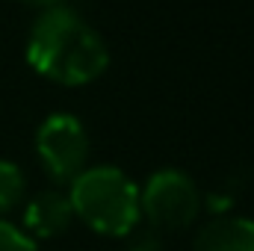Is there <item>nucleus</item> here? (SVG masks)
<instances>
[{
    "label": "nucleus",
    "instance_id": "nucleus-6",
    "mask_svg": "<svg viewBox=\"0 0 254 251\" xmlns=\"http://www.w3.org/2000/svg\"><path fill=\"white\" fill-rule=\"evenodd\" d=\"M195 251H254V219L213 216L198 228Z\"/></svg>",
    "mask_w": 254,
    "mask_h": 251
},
{
    "label": "nucleus",
    "instance_id": "nucleus-2",
    "mask_svg": "<svg viewBox=\"0 0 254 251\" xmlns=\"http://www.w3.org/2000/svg\"><path fill=\"white\" fill-rule=\"evenodd\" d=\"M68 201L74 216L104 237H130L142 219L139 187L116 166L83 169L71 181Z\"/></svg>",
    "mask_w": 254,
    "mask_h": 251
},
{
    "label": "nucleus",
    "instance_id": "nucleus-8",
    "mask_svg": "<svg viewBox=\"0 0 254 251\" xmlns=\"http://www.w3.org/2000/svg\"><path fill=\"white\" fill-rule=\"evenodd\" d=\"M0 251H39V246L27 231L0 219Z\"/></svg>",
    "mask_w": 254,
    "mask_h": 251
},
{
    "label": "nucleus",
    "instance_id": "nucleus-3",
    "mask_svg": "<svg viewBox=\"0 0 254 251\" xmlns=\"http://www.w3.org/2000/svg\"><path fill=\"white\" fill-rule=\"evenodd\" d=\"M139 207L154 231H184L201 213V192L187 172L160 169L139 189Z\"/></svg>",
    "mask_w": 254,
    "mask_h": 251
},
{
    "label": "nucleus",
    "instance_id": "nucleus-10",
    "mask_svg": "<svg viewBox=\"0 0 254 251\" xmlns=\"http://www.w3.org/2000/svg\"><path fill=\"white\" fill-rule=\"evenodd\" d=\"M21 3H30V6H39V9L45 12V9H54V6H65L68 0H21Z\"/></svg>",
    "mask_w": 254,
    "mask_h": 251
},
{
    "label": "nucleus",
    "instance_id": "nucleus-5",
    "mask_svg": "<svg viewBox=\"0 0 254 251\" xmlns=\"http://www.w3.org/2000/svg\"><path fill=\"white\" fill-rule=\"evenodd\" d=\"M74 219V210H71V201L65 192L57 189H45L39 192L27 210H24V228L30 237H39V240H51V237H60L63 231H68Z\"/></svg>",
    "mask_w": 254,
    "mask_h": 251
},
{
    "label": "nucleus",
    "instance_id": "nucleus-7",
    "mask_svg": "<svg viewBox=\"0 0 254 251\" xmlns=\"http://www.w3.org/2000/svg\"><path fill=\"white\" fill-rule=\"evenodd\" d=\"M24 189H27L24 172L15 163L0 160V213H9L24 198Z\"/></svg>",
    "mask_w": 254,
    "mask_h": 251
},
{
    "label": "nucleus",
    "instance_id": "nucleus-9",
    "mask_svg": "<svg viewBox=\"0 0 254 251\" xmlns=\"http://www.w3.org/2000/svg\"><path fill=\"white\" fill-rule=\"evenodd\" d=\"M127 251H163V240H160V231L148 228V231H133L127 237Z\"/></svg>",
    "mask_w": 254,
    "mask_h": 251
},
{
    "label": "nucleus",
    "instance_id": "nucleus-4",
    "mask_svg": "<svg viewBox=\"0 0 254 251\" xmlns=\"http://www.w3.org/2000/svg\"><path fill=\"white\" fill-rule=\"evenodd\" d=\"M36 154L57 184H71L89 160V136L83 122L68 113L48 116L36 130Z\"/></svg>",
    "mask_w": 254,
    "mask_h": 251
},
{
    "label": "nucleus",
    "instance_id": "nucleus-1",
    "mask_svg": "<svg viewBox=\"0 0 254 251\" xmlns=\"http://www.w3.org/2000/svg\"><path fill=\"white\" fill-rule=\"evenodd\" d=\"M27 63L54 83L86 86L107 71L110 54L104 39L74 9L54 6L45 9L30 27Z\"/></svg>",
    "mask_w": 254,
    "mask_h": 251
}]
</instances>
